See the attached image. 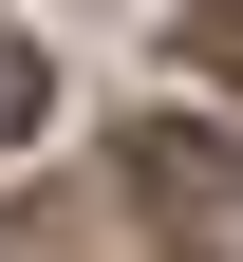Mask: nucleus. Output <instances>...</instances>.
I'll return each mask as SVG.
<instances>
[{"mask_svg":"<svg viewBox=\"0 0 243 262\" xmlns=\"http://www.w3.org/2000/svg\"><path fill=\"white\" fill-rule=\"evenodd\" d=\"M38 113H56V56H38V38H0V150H19Z\"/></svg>","mask_w":243,"mask_h":262,"instance_id":"2","label":"nucleus"},{"mask_svg":"<svg viewBox=\"0 0 243 262\" xmlns=\"http://www.w3.org/2000/svg\"><path fill=\"white\" fill-rule=\"evenodd\" d=\"M131 206H150V225H206V206H225V131H206V113H150V131H131Z\"/></svg>","mask_w":243,"mask_h":262,"instance_id":"1","label":"nucleus"},{"mask_svg":"<svg viewBox=\"0 0 243 262\" xmlns=\"http://www.w3.org/2000/svg\"><path fill=\"white\" fill-rule=\"evenodd\" d=\"M187 56H206L225 94H243V0H187Z\"/></svg>","mask_w":243,"mask_h":262,"instance_id":"3","label":"nucleus"}]
</instances>
